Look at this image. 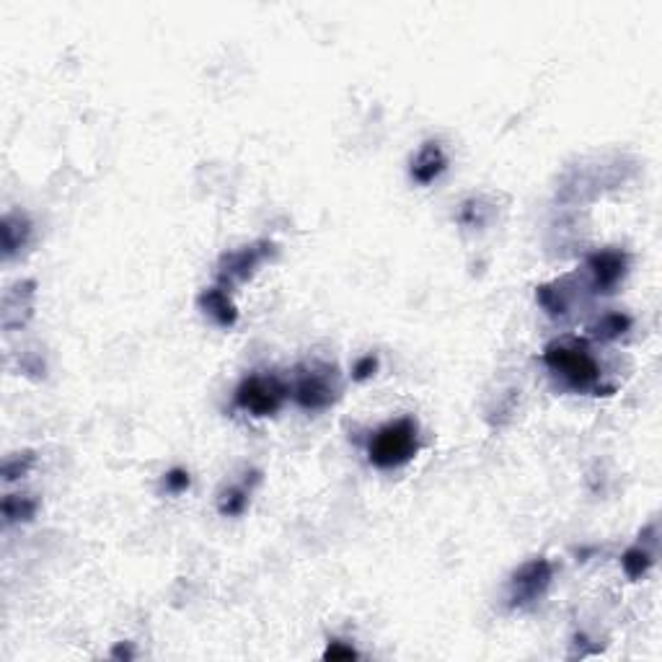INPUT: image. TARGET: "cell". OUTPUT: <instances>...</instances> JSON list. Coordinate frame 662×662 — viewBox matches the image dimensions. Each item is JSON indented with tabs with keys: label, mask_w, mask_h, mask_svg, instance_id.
Instances as JSON below:
<instances>
[{
	"label": "cell",
	"mask_w": 662,
	"mask_h": 662,
	"mask_svg": "<svg viewBox=\"0 0 662 662\" xmlns=\"http://www.w3.org/2000/svg\"><path fill=\"white\" fill-rule=\"evenodd\" d=\"M543 365L572 391L595 394V396H608L613 391L601 383V362L595 360L590 347L580 340L551 341L543 349Z\"/></svg>",
	"instance_id": "1"
},
{
	"label": "cell",
	"mask_w": 662,
	"mask_h": 662,
	"mask_svg": "<svg viewBox=\"0 0 662 662\" xmlns=\"http://www.w3.org/2000/svg\"><path fill=\"white\" fill-rule=\"evenodd\" d=\"M420 453V424L412 417H399L378 427L367 440V461L376 468H402Z\"/></svg>",
	"instance_id": "2"
},
{
	"label": "cell",
	"mask_w": 662,
	"mask_h": 662,
	"mask_svg": "<svg viewBox=\"0 0 662 662\" xmlns=\"http://www.w3.org/2000/svg\"><path fill=\"white\" fill-rule=\"evenodd\" d=\"M287 396H290V385L269 373L246 376L236 388L239 409L249 412L251 417H275L282 404L287 402Z\"/></svg>",
	"instance_id": "3"
},
{
	"label": "cell",
	"mask_w": 662,
	"mask_h": 662,
	"mask_svg": "<svg viewBox=\"0 0 662 662\" xmlns=\"http://www.w3.org/2000/svg\"><path fill=\"white\" fill-rule=\"evenodd\" d=\"M293 399L305 412H323L340 402L341 385L334 365H311L301 370L293 385Z\"/></svg>",
	"instance_id": "4"
},
{
	"label": "cell",
	"mask_w": 662,
	"mask_h": 662,
	"mask_svg": "<svg viewBox=\"0 0 662 662\" xmlns=\"http://www.w3.org/2000/svg\"><path fill=\"white\" fill-rule=\"evenodd\" d=\"M551 582H554V564L549 562V559L539 557V559L525 562L510 577V585H507V605L512 611L533 608L549 593Z\"/></svg>",
	"instance_id": "5"
},
{
	"label": "cell",
	"mask_w": 662,
	"mask_h": 662,
	"mask_svg": "<svg viewBox=\"0 0 662 662\" xmlns=\"http://www.w3.org/2000/svg\"><path fill=\"white\" fill-rule=\"evenodd\" d=\"M277 254V246L272 241H257L251 246H243L239 251H228L218 261V285L231 290L236 285L249 282L264 261H269Z\"/></svg>",
	"instance_id": "6"
},
{
	"label": "cell",
	"mask_w": 662,
	"mask_h": 662,
	"mask_svg": "<svg viewBox=\"0 0 662 662\" xmlns=\"http://www.w3.org/2000/svg\"><path fill=\"white\" fill-rule=\"evenodd\" d=\"M629 272V257L621 249H603L587 257V275H590V290L595 295L613 293Z\"/></svg>",
	"instance_id": "7"
},
{
	"label": "cell",
	"mask_w": 662,
	"mask_h": 662,
	"mask_svg": "<svg viewBox=\"0 0 662 662\" xmlns=\"http://www.w3.org/2000/svg\"><path fill=\"white\" fill-rule=\"evenodd\" d=\"M34 295H37V282L23 280L16 282L5 295H3V329L14 331L32 319L34 313Z\"/></svg>",
	"instance_id": "8"
},
{
	"label": "cell",
	"mask_w": 662,
	"mask_h": 662,
	"mask_svg": "<svg viewBox=\"0 0 662 662\" xmlns=\"http://www.w3.org/2000/svg\"><path fill=\"white\" fill-rule=\"evenodd\" d=\"M448 168V153L442 148L440 141H427L417 150V156L412 159V179L417 181L420 186H430L432 181H438Z\"/></svg>",
	"instance_id": "9"
},
{
	"label": "cell",
	"mask_w": 662,
	"mask_h": 662,
	"mask_svg": "<svg viewBox=\"0 0 662 662\" xmlns=\"http://www.w3.org/2000/svg\"><path fill=\"white\" fill-rule=\"evenodd\" d=\"M200 308L204 316H210L222 329H233L239 323V311H236L233 301L228 298V290L221 287V285L202 290Z\"/></svg>",
	"instance_id": "10"
},
{
	"label": "cell",
	"mask_w": 662,
	"mask_h": 662,
	"mask_svg": "<svg viewBox=\"0 0 662 662\" xmlns=\"http://www.w3.org/2000/svg\"><path fill=\"white\" fill-rule=\"evenodd\" d=\"M0 239H3V257L14 259L21 249H26V243L32 239V222L21 213H8L3 222H0Z\"/></svg>",
	"instance_id": "11"
},
{
	"label": "cell",
	"mask_w": 662,
	"mask_h": 662,
	"mask_svg": "<svg viewBox=\"0 0 662 662\" xmlns=\"http://www.w3.org/2000/svg\"><path fill=\"white\" fill-rule=\"evenodd\" d=\"M536 301L541 303L543 311L554 319H562L569 313V293L564 287V280L536 287Z\"/></svg>",
	"instance_id": "12"
},
{
	"label": "cell",
	"mask_w": 662,
	"mask_h": 662,
	"mask_svg": "<svg viewBox=\"0 0 662 662\" xmlns=\"http://www.w3.org/2000/svg\"><path fill=\"white\" fill-rule=\"evenodd\" d=\"M0 510H3V521H5V525L29 522L34 515H37L40 502L34 500L32 494H8V497H3Z\"/></svg>",
	"instance_id": "13"
},
{
	"label": "cell",
	"mask_w": 662,
	"mask_h": 662,
	"mask_svg": "<svg viewBox=\"0 0 662 662\" xmlns=\"http://www.w3.org/2000/svg\"><path fill=\"white\" fill-rule=\"evenodd\" d=\"M629 329H631V319L626 313L613 311V313H605V316H601L598 322L593 323L590 326V334H593V340L598 341H613L621 340Z\"/></svg>",
	"instance_id": "14"
},
{
	"label": "cell",
	"mask_w": 662,
	"mask_h": 662,
	"mask_svg": "<svg viewBox=\"0 0 662 662\" xmlns=\"http://www.w3.org/2000/svg\"><path fill=\"white\" fill-rule=\"evenodd\" d=\"M652 564H655L652 551H647L642 546H631L629 551H623L621 567L629 580H642L644 575L652 569Z\"/></svg>",
	"instance_id": "15"
},
{
	"label": "cell",
	"mask_w": 662,
	"mask_h": 662,
	"mask_svg": "<svg viewBox=\"0 0 662 662\" xmlns=\"http://www.w3.org/2000/svg\"><path fill=\"white\" fill-rule=\"evenodd\" d=\"M249 500H251V486L249 484H241V486H228L218 500V510L225 518H236V515H243V510L249 507Z\"/></svg>",
	"instance_id": "16"
},
{
	"label": "cell",
	"mask_w": 662,
	"mask_h": 662,
	"mask_svg": "<svg viewBox=\"0 0 662 662\" xmlns=\"http://www.w3.org/2000/svg\"><path fill=\"white\" fill-rule=\"evenodd\" d=\"M489 204H484V200H468L461 204V213H458V221L468 228H482L489 222Z\"/></svg>",
	"instance_id": "17"
},
{
	"label": "cell",
	"mask_w": 662,
	"mask_h": 662,
	"mask_svg": "<svg viewBox=\"0 0 662 662\" xmlns=\"http://www.w3.org/2000/svg\"><path fill=\"white\" fill-rule=\"evenodd\" d=\"M34 453L32 450H26V453H16V456H11V458H5L3 463V479L5 482H16L21 476H26L29 471H32V466H34Z\"/></svg>",
	"instance_id": "18"
},
{
	"label": "cell",
	"mask_w": 662,
	"mask_h": 662,
	"mask_svg": "<svg viewBox=\"0 0 662 662\" xmlns=\"http://www.w3.org/2000/svg\"><path fill=\"white\" fill-rule=\"evenodd\" d=\"M163 484H166V492H171V494H181V492H186V489H189L192 479H189V471H184V468H171V471L166 474Z\"/></svg>",
	"instance_id": "19"
},
{
	"label": "cell",
	"mask_w": 662,
	"mask_h": 662,
	"mask_svg": "<svg viewBox=\"0 0 662 662\" xmlns=\"http://www.w3.org/2000/svg\"><path fill=\"white\" fill-rule=\"evenodd\" d=\"M358 657V652H355V647L347 642H340V639H331L329 647H326V652H323V660H355Z\"/></svg>",
	"instance_id": "20"
},
{
	"label": "cell",
	"mask_w": 662,
	"mask_h": 662,
	"mask_svg": "<svg viewBox=\"0 0 662 662\" xmlns=\"http://www.w3.org/2000/svg\"><path fill=\"white\" fill-rule=\"evenodd\" d=\"M378 373V358L376 355H365L352 365V378L355 381H367Z\"/></svg>",
	"instance_id": "21"
},
{
	"label": "cell",
	"mask_w": 662,
	"mask_h": 662,
	"mask_svg": "<svg viewBox=\"0 0 662 662\" xmlns=\"http://www.w3.org/2000/svg\"><path fill=\"white\" fill-rule=\"evenodd\" d=\"M112 657L114 660H132L135 657V652H132V647L130 642H120L114 649H112Z\"/></svg>",
	"instance_id": "22"
}]
</instances>
